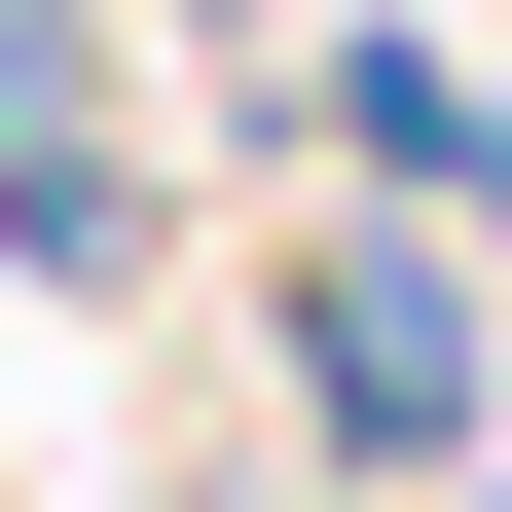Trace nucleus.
<instances>
[{
	"mask_svg": "<svg viewBox=\"0 0 512 512\" xmlns=\"http://www.w3.org/2000/svg\"><path fill=\"white\" fill-rule=\"evenodd\" d=\"M0 256H37V293H147V147H110V37L74 0H0Z\"/></svg>",
	"mask_w": 512,
	"mask_h": 512,
	"instance_id": "obj_2",
	"label": "nucleus"
},
{
	"mask_svg": "<svg viewBox=\"0 0 512 512\" xmlns=\"http://www.w3.org/2000/svg\"><path fill=\"white\" fill-rule=\"evenodd\" d=\"M256 330H293L330 476H403V512L512 439V330H476V256H439V220H293V293H256Z\"/></svg>",
	"mask_w": 512,
	"mask_h": 512,
	"instance_id": "obj_1",
	"label": "nucleus"
}]
</instances>
